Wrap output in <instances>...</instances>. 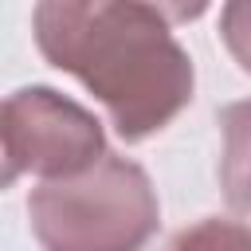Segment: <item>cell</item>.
<instances>
[{
    "instance_id": "5",
    "label": "cell",
    "mask_w": 251,
    "mask_h": 251,
    "mask_svg": "<svg viewBox=\"0 0 251 251\" xmlns=\"http://www.w3.org/2000/svg\"><path fill=\"white\" fill-rule=\"evenodd\" d=\"M169 251H251V227L239 220H200L192 227H184Z\"/></svg>"
},
{
    "instance_id": "4",
    "label": "cell",
    "mask_w": 251,
    "mask_h": 251,
    "mask_svg": "<svg viewBox=\"0 0 251 251\" xmlns=\"http://www.w3.org/2000/svg\"><path fill=\"white\" fill-rule=\"evenodd\" d=\"M220 188L231 212L251 216V98L227 102L220 110Z\"/></svg>"
},
{
    "instance_id": "7",
    "label": "cell",
    "mask_w": 251,
    "mask_h": 251,
    "mask_svg": "<svg viewBox=\"0 0 251 251\" xmlns=\"http://www.w3.org/2000/svg\"><path fill=\"white\" fill-rule=\"evenodd\" d=\"M169 24H188V20H200L208 12L212 0H149Z\"/></svg>"
},
{
    "instance_id": "3",
    "label": "cell",
    "mask_w": 251,
    "mask_h": 251,
    "mask_svg": "<svg viewBox=\"0 0 251 251\" xmlns=\"http://www.w3.org/2000/svg\"><path fill=\"white\" fill-rule=\"evenodd\" d=\"M4 184L20 176L63 180L106 157L102 122L51 86H20L4 98Z\"/></svg>"
},
{
    "instance_id": "1",
    "label": "cell",
    "mask_w": 251,
    "mask_h": 251,
    "mask_svg": "<svg viewBox=\"0 0 251 251\" xmlns=\"http://www.w3.org/2000/svg\"><path fill=\"white\" fill-rule=\"evenodd\" d=\"M39 55L75 75L129 145L161 133L188 102L196 71L149 0H35Z\"/></svg>"
},
{
    "instance_id": "6",
    "label": "cell",
    "mask_w": 251,
    "mask_h": 251,
    "mask_svg": "<svg viewBox=\"0 0 251 251\" xmlns=\"http://www.w3.org/2000/svg\"><path fill=\"white\" fill-rule=\"evenodd\" d=\"M220 39H224L227 55L251 75V0H224Z\"/></svg>"
},
{
    "instance_id": "2",
    "label": "cell",
    "mask_w": 251,
    "mask_h": 251,
    "mask_svg": "<svg viewBox=\"0 0 251 251\" xmlns=\"http://www.w3.org/2000/svg\"><path fill=\"white\" fill-rule=\"evenodd\" d=\"M27 220L43 251H141L161 227V204L137 161L106 153L86 173L31 188Z\"/></svg>"
}]
</instances>
